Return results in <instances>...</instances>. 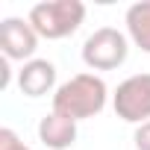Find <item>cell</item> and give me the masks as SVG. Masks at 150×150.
Listing matches in <instances>:
<instances>
[{"label": "cell", "instance_id": "cell-3", "mask_svg": "<svg viewBox=\"0 0 150 150\" xmlns=\"http://www.w3.org/2000/svg\"><path fill=\"white\" fill-rule=\"evenodd\" d=\"M127 53H129V41L115 27L94 30L83 44V62L91 71H115L127 62Z\"/></svg>", "mask_w": 150, "mask_h": 150}, {"label": "cell", "instance_id": "cell-9", "mask_svg": "<svg viewBox=\"0 0 150 150\" xmlns=\"http://www.w3.org/2000/svg\"><path fill=\"white\" fill-rule=\"evenodd\" d=\"M0 150H30V147L18 138V132H15V129L3 127V129H0Z\"/></svg>", "mask_w": 150, "mask_h": 150}, {"label": "cell", "instance_id": "cell-2", "mask_svg": "<svg viewBox=\"0 0 150 150\" xmlns=\"http://www.w3.org/2000/svg\"><path fill=\"white\" fill-rule=\"evenodd\" d=\"M27 21L33 24L38 38H47V41L68 38L86 21V3H80V0H44L30 9Z\"/></svg>", "mask_w": 150, "mask_h": 150}, {"label": "cell", "instance_id": "cell-4", "mask_svg": "<svg viewBox=\"0 0 150 150\" xmlns=\"http://www.w3.org/2000/svg\"><path fill=\"white\" fill-rule=\"evenodd\" d=\"M112 109L127 124H138V127L147 124L150 121V74L127 77L112 94Z\"/></svg>", "mask_w": 150, "mask_h": 150}, {"label": "cell", "instance_id": "cell-8", "mask_svg": "<svg viewBox=\"0 0 150 150\" xmlns=\"http://www.w3.org/2000/svg\"><path fill=\"white\" fill-rule=\"evenodd\" d=\"M127 35L135 47H141L144 53H150V0H138L127 9Z\"/></svg>", "mask_w": 150, "mask_h": 150}, {"label": "cell", "instance_id": "cell-7", "mask_svg": "<svg viewBox=\"0 0 150 150\" xmlns=\"http://www.w3.org/2000/svg\"><path fill=\"white\" fill-rule=\"evenodd\" d=\"M38 138L47 150H71L77 144V121L50 112L38 121Z\"/></svg>", "mask_w": 150, "mask_h": 150}, {"label": "cell", "instance_id": "cell-10", "mask_svg": "<svg viewBox=\"0 0 150 150\" xmlns=\"http://www.w3.org/2000/svg\"><path fill=\"white\" fill-rule=\"evenodd\" d=\"M132 141H135V150H150V121L141 124V127H135Z\"/></svg>", "mask_w": 150, "mask_h": 150}, {"label": "cell", "instance_id": "cell-5", "mask_svg": "<svg viewBox=\"0 0 150 150\" xmlns=\"http://www.w3.org/2000/svg\"><path fill=\"white\" fill-rule=\"evenodd\" d=\"M0 50L9 62H30L38 50V33L24 18H3L0 21Z\"/></svg>", "mask_w": 150, "mask_h": 150}, {"label": "cell", "instance_id": "cell-6", "mask_svg": "<svg viewBox=\"0 0 150 150\" xmlns=\"http://www.w3.org/2000/svg\"><path fill=\"white\" fill-rule=\"evenodd\" d=\"M18 88L27 97H44L56 88V65L47 59H30L18 71Z\"/></svg>", "mask_w": 150, "mask_h": 150}, {"label": "cell", "instance_id": "cell-1", "mask_svg": "<svg viewBox=\"0 0 150 150\" xmlns=\"http://www.w3.org/2000/svg\"><path fill=\"white\" fill-rule=\"evenodd\" d=\"M106 100H109V88L97 74H77L53 91V112L71 121H86L100 115L106 109Z\"/></svg>", "mask_w": 150, "mask_h": 150}]
</instances>
